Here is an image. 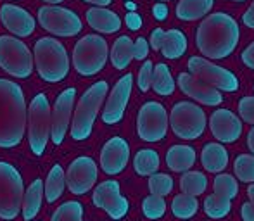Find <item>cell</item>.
Listing matches in <instances>:
<instances>
[{
  "mask_svg": "<svg viewBox=\"0 0 254 221\" xmlns=\"http://www.w3.org/2000/svg\"><path fill=\"white\" fill-rule=\"evenodd\" d=\"M241 30L230 14L214 12L204 17L195 33V45L207 59H225L237 49Z\"/></svg>",
  "mask_w": 254,
  "mask_h": 221,
  "instance_id": "1",
  "label": "cell"
},
{
  "mask_svg": "<svg viewBox=\"0 0 254 221\" xmlns=\"http://www.w3.org/2000/svg\"><path fill=\"white\" fill-rule=\"evenodd\" d=\"M28 108L23 88L12 80L0 78V149L21 144L26 131Z\"/></svg>",
  "mask_w": 254,
  "mask_h": 221,
  "instance_id": "2",
  "label": "cell"
},
{
  "mask_svg": "<svg viewBox=\"0 0 254 221\" xmlns=\"http://www.w3.org/2000/svg\"><path fill=\"white\" fill-rule=\"evenodd\" d=\"M33 64L38 76L47 83H59L69 73V57L66 47L52 37H44L35 44Z\"/></svg>",
  "mask_w": 254,
  "mask_h": 221,
  "instance_id": "3",
  "label": "cell"
},
{
  "mask_svg": "<svg viewBox=\"0 0 254 221\" xmlns=\"http://www.w3.org/2000/svg\"><path fill=\"white\" fill-rule=\"evenodd\" d=\"M107 92H109V85L106 81H97L81 95L76 109H74L73 123H71V138L73 140L81 142L90 137L101 106L106 101Z\"/></svg>",
  "mask_w": 254,
  "mask_h": 221,
  "instance_id": "4",
  "label": "cell"
},
{
  "mask_svg": "<svg viewBox=\"0 0 254 221\" xmlns=\"http://www.w3.org/2000/svg\"><path fill=\"white\" fill-rule=\"evenodd\" d=\"M109 57L107 42L99 35H85L73 51V66L81 76H94L104 69Z\"/></svg>",
  "mask_w": 254,
  "mask_h": 221,
  "instance_id": "5",
  "label": "cell"
},
{
  "mask_svg": "<svg viewBox=\"0 0 254 221\" xmlns=\"http://www.w3.org/2000/svg\"><path fill=\"white\" fill-rule=\"evenodd\" d=\"M28 142L35 156H42L51 138V104L45 94L33 97L28 109Z\"/></svg>",
  "mask_w": 254,
  "mask_h": 221,
  "instance_id": "6",
  "label": "cell"
},
{
  "mask_svg": "<svg viewBox=\"0 0 254 221\" xmlns=\"http://www.w3.org/2000/svg\"><path fill=\"white\" fill-rule=\"evenodd\" d=\"M24 197V183L16 166L0 161V218L14 220L19 216Z\"/></svg>",
  "mask_w": 254,
  "mask_h": 221,
  "instance_id": "7",
  "label": "cell"
},
{
  "mask_svg": "<svg viewBox=\"0 0 254 221\" xmlns=\"http://www.w3.org/2000/svg\"><path fill=\"white\" fill-rule=\"evenodd\" d=\"M33 54L28 45L16 37H0V67L14 78H30L33 73Z\"/></svg>",
  "mask_w": 254,
  "mask_h": 221,
  "instance_id": "8",
  "label": "cell"
},
{
  "mask_svg": "<svg viewBox=\"0 0 254 221\" xmlns=\"http://www.w3.org/2000/svg\"><path fill=\"white\" fill-rule=\"evenodd\" d=\"M171 130L182 140H195L206 130V112L194 102L182 101L173 106L168 117Z\"/></svg>",
  "mask_w": 254,
  "mask_h": 221,
  "instance_id": "9",
  "label": "cell"
},
{
  "mask_svg": "<svg viewBox=\"0 0 254 221\" xmlns=\"http://www.w3.org/2000/svg\"><path fill=\"white\" fill-rule=\"evenodd\" d=\"M189 71L192 76L204 81L209 87L216 88L218 92H237L239 90V78L230 69H225L221 66L209 62L204 57H190L189 59Z\"/></svg>",
  "mask_w": 254,
  "mask_h": 221,
  "instance_id": "10",
  "label": "cell"
},
{
  "mask_svg": "<svg viewBox=\"0 0 254 221\" xmlns=\"http://www.w3.org/2000/svg\"><path fill=\"white\" fill-rule=\"evenodd\" d=\"M38 23L44 30L56 37H74L81 31L83 24L76 12L59 5H45L38 10Z\"/></svg>",
  "mask_w": 254,
  "mask_h": 221,
  "instance_id": "11",
  "label": "cell"
},
{
  "mask_svg": "<svg viewBox=\"0 0 254 221\" xmlns=\"http://www.w3.org/2000/svg\"><path fill=\"white\" fill-rule=\"evenodd\" d=\"M168 112L159 102H145L138 110L137 133L144 142H159L168 133Z\"/></svg>",
  "mask_w": 254,
  "mask_h": 221,
  "instance_id": "12",
  "label": "cell"
},
{
  "mask_svg": "<svg viewBox=\"0 0 254 221\" xmlns=\"http://www.w3.org/2000/svg\"><path fill=\"white\" fill-rule=\"evenodd\" d=\"M99 176L97 163L88 156H80L66 171V187L74 195H85L94 188Z\"/></svg>",
  "mask_w": 254,
  "mask_h": 221,
  "instance_id": "13",
  "label": "cell"
},
{
  "mask_svg": "<svg viewBox=\"0 0 254 221\" xmlns=\"http://www.w3.org/2000/svg\"><path fill=\"white\" fill-rule=\"evenodd\" d=\"M94 204L97 208L104 209L113 220H123L128 215V199L121 195L120 183L116 180H106L95 187L94 197H92Z\"/></svg>",
  "mask_w": 254,
  "mask_h": 221,
  "instance_id": "14",
  "label": "cell"
},
{
  "mask_svg": "<svg viewBox=\"0 0 254 221\" xmlns=\"http://www.w3.org/2000/svg\"><path fill=\"white\" fill-rule=\"evenodd\" d=\"M74 97H76V88H66L59 94V97L56 99V104L51 109V138L56 145L63 144L67 130H69Z\"/></svg>",
  "mask_w": 254,
  "mask_h": 221,
  "instance_id": "15",
  "label": "cell"
},
{
  "mask_svg": "<svg viewBox=\"0 0 254 221\" xmlns=\"http://www.w3.org/2000/svg\"><path fill=\"white\" fill-rule=\"evenodd\" d=\"M131 87H133V76L130 73L120 78V81L114 85L102 110V121L106 124H116L123 119L125 109H127L128 101H130Z\"/></svg>",
  "mask_w": 254,
  "mask_h": 221,
  "instance_id": "16",
  "label": "cell"
},
{
  "mask_svg": "<svg viewBox=\"0 0 254 221\" xmlns=\"http://www.w3.org/2000/svg\"><path fill=\"white\" fill-rule=\"evenodd\" d=\"M211 133L221 144H234L242 135V121L228 109H216L209 117Z\"/></svg>",
  "mask_w": 254,
  "mask_h": 221,
  "instance_id": "17",
  "label": "cell"
},
{
  "mask_svg": "<svg viewBox=\"0 0 254 221\" xmlns=\"http://www.w3.org/2000/svg\"><path fill=\"white\" fill-rule=\"evenodd\" d=\"M130 161V145L125 138L113 137L101 152V167L106 174H120Z\"/></svg>",
  "mask_w": 254,
  "mask_h": 221,
  "instance_id": "18",
  "label": "cell"
},
{
  "mask_svg": "<svg viewBox=\"0 0 254 221\" xmlns=\"http://www.w3.org/2000/svg\"><path fill=\"white\" fill-rule=\"evenodd\" d=\"M0 19L2 24L16 37H30L35 31V19L26 9L14 3H3L0 7Z\"/></svg>",
  "mask_w": 254,
  "mask_h": 221,
  "instance_id": "19",
  "label": "cell"
},
{
  "mask_svg": "<svg viewBox=\"0 0 254 221\" xmlns=\"http://www.w3.org/2000/svg\"><path fill=\"white\" fill-rule=\"evenodd\" d=\"M149 42L154 51H161L166 59H180L187 51V37L180 30L164 31L157 28L151 33Z\"/></svg>",
  "mask_w": 254,
  "mask_h": 221,
  "instance_id": "20",
  "label": "cell"
},
{
  "mask_svg": "<svg viewBox=\"0 0 254 221\" xmlns=\"http://www.w3.org/2000/svg\"><path fill=\"white\" fill-rule=\"evenodd\" d=\"M178 87L185 95L192 97L194 101L201 102L202 106H220L223 102V95L216 88L209 87L204 81L197 80L190 73L178 74Z\"/></svg>",
  "mask_w": 254,
  "mask_h": 221,
  "instance_id": "21",
  "label": "cell"
},
{
  "mask_svg": "<svg viewBox=\"0 0 254 221\" xmlns=\"http://www.w3.org/2000/svg\"><path fill=\"white\" fill-rule=\"evenodd\" d=\"M87 23L90 28H94L99 33L113 35L120 31L121 19L114 10H109L106 7H92L87 10Z\"/></svg>",
  "mask_w": 254,
  "mask_h": 221,
  "instance_id": "22",
  "label": "cell"
},
{
  "mask_svg": "<svg viewBox=\"0 0 254 221\" xmlns=\"http://www.w3.org/2000/svg\"><path fill=\"white\" fill-rule=\"evenodd\" d=\"M201 163L209 173H221L228 166V152L221 144H206L201 152Z\"/></svg>",
  "mask_w": 254,
  "mask_h": 221,
  "instance_id": "23",
  "label": "cell"
},
{
  "mask_svg": "<svg viewBox=\"0 0 254 221\" xmlns=\"http://www.w3.org/2000/svg\"><path fill=\"white\" fill-rule=\"evenodd\" d=\"M195 163V151L189 145H173L166 154V165L175 173H185Z\"/></svg>",
  "mask_w": 254,
  "mask_h": 221,
  "instance_id": "24",
  "label": "cell"
},
{
  "mask_svg": "<svg viewBox=\"0 0 254 221\" xmlns=\"http://www.w3.org/2000/svg\"><path fill=\"white\" fill-rule=\"evenodd\" d=\"M42 201H44V181H42L40 178H37V180L24 190L23 206H21L23 218L26 221L33 220L35 216L38 215V211H40Z\"/></svg>",
  "mask_w": 254,
  "mask_h": 221,
  "instance_id": "25",
  "label": "cell"
},
{
  "mask_svg": "<svg viewBox=\"0 0 254 221\" xmlns=\"http://www.w3.org/2000/svg\"><path fill=\"white\" fill-rule=\"evenodd\" d=\"M214 0H180L177 5V17L182 21H195L213 9Z\"/></svg>",
  "mask_w": 254,
  "mask_h": 221,
  "instance_id": "26",
  "label": "cell"
},
{
  "mask_svg": "<svg viewBox=\"0 0 254 221\" xmlns=\"http://www.w3.org/2000/svg\"><path fill=\"white\" fill-rule=\"evenodd\" d=\"M133 59V42L130 37L123 35L113 44L111 51V62L116 69H127V66Z\"/></svg>",
  "mask_w": 254,
  "mask_h": 221,
  "instance_id": "27",
  "label": "cell"
},
{
  "mask_svg": "<svg viewBox=\"0 0 254 221\" xmlns=\"http://www.w3.org/2000/svg\"><path fill=\"white\" fill-rule=\"evenodd\" d=\"M151 87L157 95H163V97H168L175 92V80L166 64L159 62L157 66H154Z\"/></svg>",
  "mask_w": 254,
  "mask_h": 221,
  "instance_id": "28",
  "label": "cell"
},
{
  "mask_svg": "<svg viewBox=\"0 0 254 221\" xmlns=\"http://www.w3.org/2000/svg\"><path fill=\"white\" fill-rule=\"evenodd\" d=\"M64 188H66V173H64L63 166L56 165L49 173L47 180H45V199L47 202H56L57 199L63 195Z\"/></svg>",
  "mask_w": 254,
  "mask_h": 221,
  "instance_id": "29",
  "label": "cell"
},
{
  "mask_svg": "<svg viewBox=\"0 0 254 221\" xmlns=\"http://www.w3.org/2000/svg\"><path fill=\"white\" fill-rule=\"evenodd\" d=\"M133 167L140 176H151L159 169V156L152 149H142L133 159Z\"/></svg>",
  "mask_w": 254,
  "mask_h": 221,
  "instance_id": "30",
  "label": "cell"
},
{
  "mask_svg": "<svg viewBox=\"0 0 254 221\" xmlns=\"http://www.w3.org/2000/svg\"><path fill=\"white\" fill-rule=\"evenodd\" d=\"M171 211H173V216H177L178 220L194 218L195 213L199 211L197 197H192V195L187 194L175 195V199L171 201Z\"/></svg>",
  "mask_w": 254,
  "mask_h": 221,
  "instance_id": "31",
  "label": "cell"
},
{
  "mask_svg": "<svg viewBox=\"0 0 254 221\" xmlns=\"http://www.w3.org/2000/svg\"><path fill=\"white\" fill-rule=\"evenodd\" d=\"M180 188L184 194L197 197L206 192L207 188V178L201 171H185L180 178Z\"/></svg>",
  "mask_w": 254,
  "mask_h": 221,
  "instance_id": "32",
  "label": "cell"
},
{
  "mask_svg": "<svg viewBox=\"0 0 254 221\" xmlns=\"http://www.w3.org/2000/svg\"><path fill=\"white\" fill-rule=\"evenodd\" d=\"M204 213H206L209 218L213 220H221V218H227L232 211V201L225 197H220L216 194H211L204 199Z\"/></svg>",
  "mask_w": 254,
  "mask_h": 221,
  "instance_id": "33",
  "label": "cell"
},
{
  "mask_svg": "<svg viewBox=\"0 0 254 221\" xmlns=\"http://www.w3.org/2000/svg\"><path fill=\"white\" fill-rule=\"evenodd\" d=\"M213 188H214V194L220 195V197H225L228 201L237 197L239 194V183L232 174H227V173H221V174H216L213 181Z\"/></svg>",
  "mask_w": 254,
  "mask_h": 221,
  "instance_id": "34",
  "label": "cell"
},
{
  "mask_svg": "<svg viewBox=\"0 0 254 221\" xmlns=\"http://www.w3.org/2000/svg\"><path fill=\"white\" fill-rule=\"evenodd\" d=\"M83 206L78 201H67L57 208L51 221H83Z\"/></svg>",
  "mask_w": 254,
  "mask_h": 221,
  "instance_id": "35",
  "label": "cell"
},
{
  "mask_svg": "<svg viewBox=\"0 0 254 221\" xmlns=\"http://www.w3.org/2000/svg\"><path fill=\"white\" fill-rule=\"evenodd\" d=\"M235 176L244 183H254V156L241 154L234 163Z\"/></svg>",
  "mask_w": 254,
  "mask_h": 221,
  "instance_id": "36",
  "label": "cell"
},
{
  "mask_svg": "<svg viewBox=\"0 0 254 221\" xmlns=\"http://www.w3.org/2000/svg\"><path fill=\"white\" fill-rule=\"evenodd\" d=\"M149 190L151 195L166 197L173 190V178L166 173H154L149 176Z\"/></svg>",
  "mask_w": 254,
  "mask_h": 221,
  "instance_id": "37",
  "label": "cell"
},
{
  "mask_svg": "<svg viewBox=\"0 0 254 221\" xmlns=\"http://www.w3.org/2000/svg\"><path fill=\"white\" fill-rule=\"evenodd\" d=\"M142 211H144L145 218L149 220H159L166 213V201L164 197H157V195H149L142 202Z\"/></svg>",
  "mask_w": 254,
  "mask_h": 221,
  "instance_id": "38",
  "label": "cell"
},
{
  "mask_svg": "<svg viewBox=\"0 0 254 221\" xmlns=\"http://www.w3.org/2000/svg\"><path fill=\"white\" fill-rule=\"evenodd\" d=\"M152 69H154V64L151 60H145L144 66L138 71V88H140V92H147L149 88H151Z\"/></svg>",
  "mask_w": 254,
  "mask_h": 221,
  "instance_id": "39",
  "label": "cell"
},
{
  "mask_svg": "<svg viewBox=\"0 0 254 221\" xmlns=\"http://www.w3.org/2000/svg\"><path fill=\"white\" fill-rule=\"evenodd\" d=\"M239 114L244 123L254 124V97H244L239 102Z\"/></svg>",
  "mask_w": 254,
  "mask_h": 221,
  "instance_id": "40",
  "label": "cell"
},
{
  "mask_svg": "<svg viewBox=\"0 0 254 221\" xmlns=\"http://www.w3.org/2000/svg\"><path fill=\"white\" fill-rule=\"evenodd\" d=\"M149 55V44L144 37H138L133 42V59L137 60H144Z\"/></svg>",
  "mask_w": 254,
  "mask_h": 221,
  "instance_id": "41",
  "label": "cell"
},
{
  "mask_svg": "<svg viewBox=\"0 0 254 221\" xmlns=\"http://www.w3.org/2000/svg\"><path fill=\"white\" fill-rule=\"evenodd\" d=\"M127 26L130 28L131 31H137V30H140V26H142V17L138 16L137 12H128L127 14Z\"/></svg>",
  "mask_w": 254,
  "mask_h": 221,
  "instance_id": "42",
  "label": "cell"
},
{
  "mask_svg": "<svg viewBox=\"0 0 254 221\" xmlns=\"http://www.w3.org/2000/svg\"><path fill=\"white\" fill-rule=\"evenodd\" d=\"M241 57H242V62H244L249 69H254V42L242 52Z\"/></svg>",
  "mask_w": 254,
  "mask_h": 221,
  "instance_id": "43",
  "label": "cell"
},
{
  "mask_svg": "<svg viewBox=\"0 0 254 221\" xmlns=\"http://www.w3.org/2000/svg\"><path fill=\"white\" fill-rule=\"evenodd\" d=\"M241 216L244 221H254V204L253 202H246V204H242Z\"/></svg>",
  "mask_w": 254,
  "mask_h": 221,
  "instance_id": "44",
  "label": "cell"
},
{
  "mask_svg": "<svg viewBox=\"0 0 254 221\" xmlns=\"http://www.w3.org/2000/svg\"><path fill=\"white\" fill-rule=\"evenodd\" d=\"M152 12H154V17H156V19L164 21V19L168 17V7L164 5V3H159V2H157L156 5H154Z\"/></svg>",
  "mask_w": 254,
  "mask_h": 221,
  "instance_id": "45",
  "label": "cell"
},
{
  "mask_svg": "<svg viewBox=\"0 0 254 221\" xmlns=\"http://www.w3.org/2000/svg\"><path fill=\"white\" fill-rule=\"evenodd\" d=\"M242 21H244L246 26L251 28V30H254V2L251 3V7H249V9L244 12V16H242Z\"/></svg>",
  "mask_w": 254,
  "mask_h": 221,
  "instance_id": "46",
  "label": "cell"
},
{
  "mask_svg": "<svg viewBox=\"0 0 254 221\" xmlns=\"http://www.w3.org/2000/svg\"><path fill=\"white\" fill-rule=\"evenodd\" d=\"M248 147L254 156V126L251 128V131H249V135H248Z\"/></svg>",
  "mask_w": 254,
  "mask_h": 221,
  "instance_id": "47",
  "label": "cell"
},
{
  "mask_svg": "<svg viewBox=\"0 0 254 221\" xmlns=\"http://www.w3.org/2000/svg\"><path fill=\"white\" fill-rule=\"evenodd\" d=\"M85 2L95 3V7H107L113 0H85Z\"/></svg>",
  "mask_w": 254,
  "mask_h": 221,
  "instance_id": "48",
  "label": "cell"
},
{
  "mask_svg": "<svg viewBox=\"0 0 254 221\" xmlns=\"http://www.w3.org/2000/svg\"><path fill=\"white\" fill-rule=\"evenodd\" d=\"M248 195H249V201H251L253 204H254V183L248 188Z\"/></svg>",
  "mask_w": 254,
  "mask_h": 221,
  "instance_id": "49",
  "label": "cell"
},
{
  "mask_svg": "<svg viewBox=\"0 0 254 221\" xmlns=\"http://www.w3.org/2000/svg\"><path fill=\"white\" fill-rule=\"evenodd\" d=\"M127 9L130 10V12H135V3L133 2H127Z\"/></svg>",
  "mask_w": 254,
  "mask_h": 221,
  "instance_id": "50",
  "label": "cell"
},
{
  "mask_svg": "<svg viewBox=\"0 0 254 221\" xmlns=\"http://www.w3.org/2000/svg\"><path fill=\"white\" fill-rule=\"evenodd\" d=\"M44 2H47V3H61V2H64V0H44Z\"/></svg>",
  "mask_w": 254,
  "mask_h": 221,
  "instance_id": "51",
  "label": "cell"
},
{
  "mask_svg": "<svg viewBox=\"0 0 254 221\" xmlns=\"http://www.w3.org/2000/svg\"><path fill=\"white\" fill-rule=\"evenodd\" d=\"M157 2H159V3H163V2H168V0H157Z\"/></svg>",
  "mask_w": 254,
  "mask_h": 221,
  "instance_id": "52",
  "label": "cell"
},
{
  "mask_svg": "<svg viewBox=\"0 0 254 221\" xmlns=\"http://www.w3.org/2000/svg\"><path fill=\"white\" fill-rule=\"evenodd\" d=\"M234 2H246V0H234Z\"/></svg>",
  "mask_w": 254,
  "mask_h": 221,
  "instance_id": "53",
  "label": "cell"
}]
</instances>
